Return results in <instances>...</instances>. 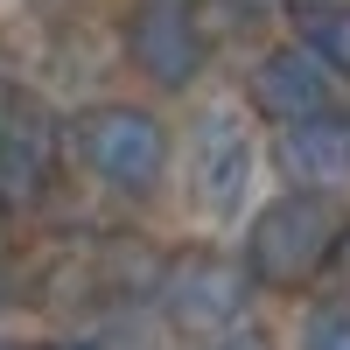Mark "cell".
<instances>
[{
  "mask_svg": "<svg viewBox=\"0 0 350 350\" xmlns=\"http://www.w3.org/2000/svg\"><path fill=\"white\" fill-rule=\"evenodd\" d=\"M42 350H105V336H92V329H64V336H49Z\"/></svg>",
  "mask_w": 350,
  "mask_h": 350,
  "instance_id": "7c38bea8",
  "label": "cell"
},
{
  "mask_svg": "<svg viewBox=\"0 0 350 350\" xmlns=\"http://www.w3.org/2000/svg\"><path fill=\"white\" fill-rule=\"evenodd\" d=\"M64 154H70V140L56 133L42 112L8 105V112H0V211H8V217L42 211L49 189H56Z\"/></svg>",
  "mask_w": 350,
  "mask_h": 350,
  "instance_id": "8992f818",
  "label": "cell"
},
{
  "mask_svg": "<svg viewBox=\"0 0 350 350\" xmlns=\"http://www.w3.org/2000/svg\"><path fill=\"white\" fill-rule=\"evenodd\" d=\"M273 161L287 183H308V189H350V112H308V120H287L273 140Z\"/></svg>",
  "mask_w": 350,
  "mask_h": 350,
  "instance_id": "ba28073f",
  "label": "cell"
},
{
  "mask_svg": "<svg viewBox=\"0 0 350 350\" xmlns=\"http://www.w3.org/2000/svg\"><path fill=\"white\" fill-rule=\"evenodd\" d=\"M189 211L203 224H231L252 217V189H259V140L245 126V112L211 105L189 126Z\"/></svg>",
  "mask_w": 350,
  "mask_h": 350,
  "instance_id": "277c9868",
  "label": "cell"
},
{
  "mask_svg": "<svg viewBox=\"0 0 350 350\" xmlns=\"http://www.w3.org/2000/svg\"><path fill=\"white\" fill-rule=\"evenodd\" d=\"M8 105H14V98H8V77H0V112H8Z\"/></svg>",
  "mask_w": 350,
  "mask_h": 350,
  "instance_id": "5bb4252c",
  "label": "cell"
},
{
  "mask_svg": "<svg viewBox=\"0 0 350 350\" xmlns=\"http://www.w3.org/2000/svg\"><path fill=\"white\" fill-rule=\"evenodd\" d=\"M8 295H14V280H8V267H0V301H8Z\"/></svg>",
  "mask_w": 350,
  "mask_h": 350,
  "instance_id": "4fadbf2b",
  "label": "cell"
},
{
  "mask_svg": "<svg viewBox=\"0 0 350 350\" xmlns=\"http://www.w3.org/2000/svg\"><path fill=\"white\" fill-rule=\"evenodd\" d=\"M0 350H28V343H14V336H0Z\"/></svg>",
  "mask_w": 350,
  "mask_h": 350,
  "instance_id": "9a60e30c",
  "label": "cell"
},
{
  "mask_svg": "<svg viewBox=\"0 0 350 350\" xmlns=\"http://www.w3.org/2000/svg\"><path fill=\"white\" fill-rule=\"evenodd\" d=\"M203 350H273V336L252 329V323H239V329H224V336H203Z\"/></svg>",
  "mask_w": 350,
  "mask_h": 350,
  "instance_id": "8fae6325",
  "label": "cell"
},
{
  "mask_svg": "<svg viewBox=\"0 0 350 350\" xmlns=\"http://www.w3.org/2000/svg\"><path fill=\"white\" fill-rule=\"evenodd\" d=\"M280 8H295V0H280Z\"/></svg>",
  "mask_w": 350,
  "mask_h": 350,
  "instance_id": "2e32d148",
  "label": "cell"
},
{
  "mask_svg": "<svg viewBox=\"0 0 350 350\" xmlns=\"http://www.w3.org/2000/svg\"><path fill=\"white\" fill-rule=\"evenodd\" d=\"M287 21H295V36L323 56L336 77H350V0H295Z\"/></svg>",
  "mask_w": 350,
  "mask_h": 350,
  "instance_id": "9c48e42d",
  "label": "cell"
},
{
  "mask_svg": "<svg viewBox=\"0 0 350 350\" xmlns=\"http://www.w3.org/2000/svg\"><path fill=\"white\" fill-rule=\"evenodd\" d=\"M154 308H161V323H175L183 336H224V329H239L252 323V295H259V280L245 259H224V252H168L161 267H154Z\"/></svg>",
  "mask_w": 350,
  "mask_h": 350,
  "instance_id": "3957f363",
  "label": "cell"
},
{
  "mask_svg": "<svg viewBox=\"0 0 350 350\" xmlns=\"http://www.w3.org/2000/svg\"><path fill=\"white\" fill-rule=\"evenodd\" d=\"M245 98H252V112H267L273 126H287V120H308V112H329L336 105V70L295 36L287 49H267L252 64Z\"/></svg>",
  "mask_w": 350,
  "mask_h": 350,
  "instance_id": "52a82bcc",
  "label": "cell"
},
{
  "mask_svg": "<svg viewBox=\"0 0 350 350\" xmlns=\"http://www.w3.org/2000/svg\"><path fill=\"white\" fill-rule=\"evenodd\" d=\"M70 140V161L84 183H98L112 196H148L161 189V175H168V154H175V140L168 126L154 120L148 105H133V98H98V105H84L77 120L64 126Z\"/></svg>",
  "mask_w": 350,
  "mask_h": 350,
  "instance_id": "7a4b0ae2",
  "label": "cell"
},
{
  "mask_svg": "<svg viewBox=\"0 0 350 350\" xmlns=\"http://www.w3.org/2000/svg\"><path fill=\"white\" fill-rule=\"evenodd\" d=\"M126 64L161 84V92H189L211 64V36L196 21V0H133V14L120 21Z\"/></svg>",
  "mask_w": 350,
  "mask_h": 350,
  "instance_id": "5b68a950",
  "label": "cell"
},
{
  "mask_svg": "<svg viewBox=\"0 0 350 350\" xmlns=\"http://www.w3.org/2000/svg\"><path fill=\"white\" fill-rule=\"evenodd\" d=\"M343 245H350V211L336 189H280L267 203H252L245 217V239H239V259L252 267L259 287L273 295H295V287L323 280L329 267H343Z\"/></svg>",
  "mask_w": 350,
  "mask_h": 350,
  "instance_id": "6da1fadb",
  "label": "cell"
},
{
  "mask_svg": "<svg viewBox=\"0 0 350 350\" xmlns=\"http://www.w3.org/2000/svg\"><path fill=\"white\" fill-rule=\"evenodd\" d=\"M295 350H350V301H308L295 323Z\"/></svg>",
  "mask_w": 350,
  "mask_h": 350,
  "instance_id": "30bf717a",
  "label": "cell"
}]
</instances>
